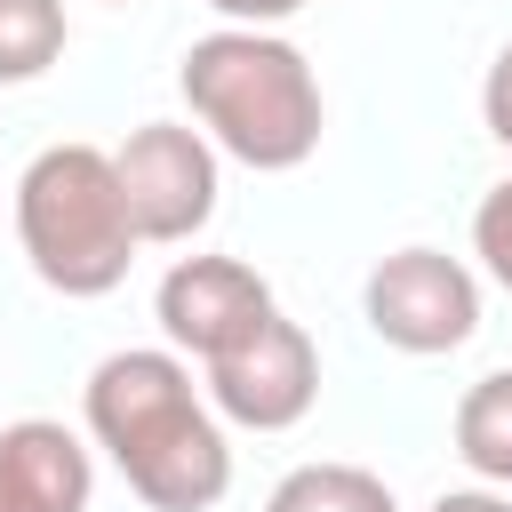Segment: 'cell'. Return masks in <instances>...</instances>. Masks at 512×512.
<instances>
[{
	"instance_id": "6da1fadb",
	"label": "cell",
	"mask_w": 512,
	"mask_h": 512,
	"mask_svg": "<svg viewBox=\"0 0 512 512\" xmlns=\"http://www.w3.org/2000/svg\"><path fill=\"white\" fill-rule=\"evenodd\" d=\"M88 432L152 512H208L232 488V448L176 352H112L88 376Z\"/></svg>"
},
{
	"instance_id": "5bb4252c",
	"label": "cell",
	"mask_w": 512,
	"mask_h": 512,
	"mask_svg": "<svg viewBox=\"0 0 512 512\" xmlns=\"http://www.w3.org/2000/svg\"><path fill=\"white\" fill-rule=\"evenodd\" d=\"M216 16H232V24H248V32H264V24H280V16H296L304 0H208Z\"/></svg>"
},
{
	"instance_id": "5b68a950",
	"label": "cell",
	"mask_w": 512,
	"mask_h": 512,
	"mask_svg": "<svg viewBox=\"0 0 512 512\" xmlns=\"http://www.w3.org/2000/svg\"><path fill=\"white\" fill-rule=\"evenodd\" d=\"M360 304H368V328H376L392 352H416V360L456 352V344L480 328V280H472L456 256H440V248H400V256H384V264L368 272Z\"/></svg>"
},
{
	"instance_id": "52a82bcc",
	"label": "cell",
	"mask_w": 512,
	"mask_h": 512,
	"mask_svg": "<svg viewBox=\"0 0 512 512\" xmlns=\"http://www.w3.org/2000/svg\"><path fill=\"white\" fill-rule=\"evenodd\" d=\"M320 392V352L296 320H264L240 352L208 360V400L216 416L248 424V432H288Z\"/></svg>"
},
{
	"instance_id": "7a4b0ae2",
	"label": "cell",
	"mask_w": 512,
	"mask_h": 512,
	"mask_svg": "<svg viewBox=\"0 0 512 512\" xmlns=\"http://www.w3.org/2000/svg\"><path fill=\"white\" fill-rule=\"evenodd\" d=\"M192 120L240 160V168H304L320 152V80L304 64V48H288L280 32H248V24H224L208 40L184 48V72H176Z\"/></svg>"
},
{
	"instance_id": "8fae6325",
	"label": "cell",
	"mask_w": 512,
	"mask_h": 512,
	"mask_svg": "<svg viewBox=\"0 0 512 512\" xmlns=\"http://www.w3.org/2000/svg\"><path fill=\"white\" fill-rule=\"evenodd\" d=\"M64 56V0H0V80H40Z\"/></svg>"
},
{
	"instance_id": "7c38bea8",
	"label": "cell",
	"mask_w": 512,
	"mask_h": 512,
	"mask_svg": "<svg viewBox=\"0 0 512 512\" xmlns=\"http://www.w3.org/2000/svg\"><path fill=\"white\" fill-rule=\"evenodd\" d=\"M472 256L488 264L496 288H512V176L488 184V200L472 208Z\"/></svg>"
},
{
	"instance_id": "4fadbf2b",
	"label": "cell",
	"mask_w": 512,
	"mask_h": 512,
	"mask_svg": "<svg viewBox=\"0 0 512 512\" xmlns=\"http://www.w3.org/2000/svg\"><path fill=\"white\" fill-rule=\"evenodd\" d=\"M480 120H488L496 144H512V40L496 48V64H488V80H480Z\"/></svg>"
},
{
	"instance_id": "9a60e30c",
	"label": "cell",
	"mask_w": 512,
	"mask_h": 512,
	"mask_svg": "<svg viewBox=\"0 0 512 512\" xmlns=\"http://www.w3.org/2000/svg\"><path fill=\"white\" fill-rule=\"evenodd\" d=\"M432 512H512L504 496H488V488H456V496H440Z\"/></svg>"
},
{
	"instance_id": "277c9868",
	"label": "cell",
	"mask_w": 512,
	"mask_h": 512,
	"mask_svg": "<svg viewBox=\"0 0 512 512\" xmlns=\"http://www.w3.org/2000/svg\"><path fill=\"white\" fill-rule=\"evenodd\" d=\"M120 168V200H128V224L136 240H192L208 216H216V144L200 128H176V120H144L128 128V144L112 152Z\"/></svg>"
},
{
	"instance_id": "30bf717a",
	"label": "cell",
	"mask_w": 512,
	"mask_h": 512,
	"mask_svg": "<svg viewBox=\"0 0 512 512\" xmlns=\"http://www.w3.org/2000/svg\"><path fill=\"white\" fill-rule=\"evenodd\" d=\"M264 512H400V504H392V488H384L376 472H360V464H296V472L264 496Z\"/></svg>"
},
{
	"instance_id": "9c48e42d",
	"label": "cell",
	"mask_w": 512,
	"mask_h": 512,
	"mask_svg": "<svg viewBox=\"0 0 512 512\" xmlns=\"http://www.w3.org/2000/svg\"><path fill=\"white\" fill-rule=\"evenodd\" d=\"M456 456H464L480 480L512 488V368L480 376V384L456 400Z\"/></svg>"
},
{
	"instance_id": "ba28073f",
	"label": "cell",
	"mask_w": 512,
	"mask_h": 512,
	"mask_svg": "<svg viewBox=\"0 0 512 512\" xmlns=\"http://www.w3.org/2000/svg\"><path fill=\"white\" fill-rule=\"evenodd\" d=\"M88 448L48 424V416H24L0 432V512H88Z\"/></svg>"
},
{
	"instance_id": "3957f363",
	"label": "cell",
	"mask_w": 512,
	"mask_h": 512,
	"mask_svg": "<svg viewBox=\"0 0 512 512\" xmlns=\"http://www.w3.org/2000/svg\"><path fill=\"white\" fill-rule=\"evenodd\" d=\"M16 240L32 272L64 296H104L136 264V224L120 200V168L96 144H48L16 176Z\"/></svg>"
},
{
	"instance_id": "8992f818",
	"label": "cell",
	"mask_w": 512,
	"mask_h": 512,
	"mask_svg": "<svg viewBox=\"0 0 512 512\" xmlns=\"http://www.w3.org/2000/svg\"><path fill=\"white\" fill-rule=\"evenodd\" d=\"M152 312H160L168 344L192 352V360H224V352H240L264 320H280L264 272L240 264V256H176V264L160 272Z\"/></svg>"
}]
</instances>
